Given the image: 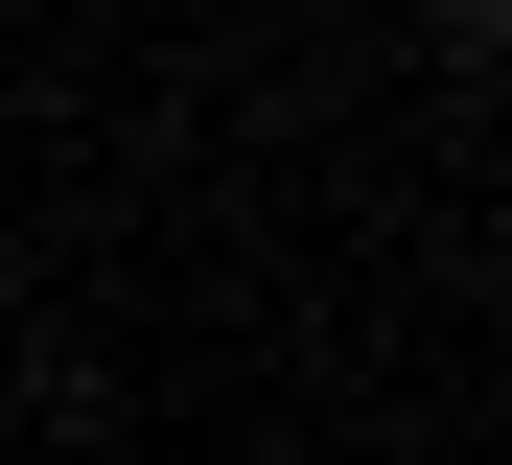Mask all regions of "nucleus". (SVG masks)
Segmentation results:
<instances>
[{"label": "nucleus", "mask_w": 512, "mask_h": 465, "mask_svg": "<svg viewBox=\"0 0 512 465\" xmlns=\"http://www.w3.org/2000/svg\"><path fill=\"white\" fill-rule=\"evenodd\" d=\"M443 47H466V70H512V0H443Z\"/></svg>", "instance_id": "nucleus-1"}]
</instances>
